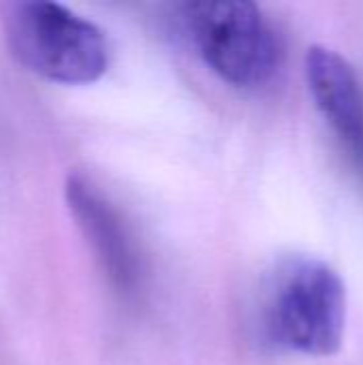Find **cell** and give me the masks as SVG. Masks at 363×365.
Listing matches in <instances>:
<instances>
[{"instance_id":"obj_5","label":"cell","mask_w":363,"mask_h":365,"mask_svg":"<svg viewBox=\"0 0 363 365\" xmlns=\"http://www.w3.org/2000/svg\"><path fill=\"white\" fill-rule=\"evenodd\" d=\"M312 98L363 171V92L353 66L334 49L315 45L306 53Z\"/></svg>"},{"instance_id":"obj_3","label":"cell","mask_w":363,"mask_h":365,"mask_svg":"<svg viewBox=\"0 0 363 365\" xmlns=\"http://www.w3.org/2000/svg\"><path fill=\"white\" fill-rule=\"evenodd\" d=\"M184 24L205 64L237 88L263 86L282 62L280 36L252 2H190Z\"/></svg>"},{"instance_id":"obj_2","label":"cell","mask_w":363,"mask_h":365,"mask_svg":"<svg viewBox=\"0 0 363 365\" xmlns=\"http://www.w3.org/2000/svg\"><path fill=\"white\" fill-rule=\"evenodd\" d=\"M344 321V282L327 263L300 257L278 267L265 302L272 342L304 355H334L342 344Z\"/></svg>"},{"instance_id":"obj_4","label":"cell","mask_w":363,"mask_h":365,"mask_svg":"<svg viewBox=\"0 0 363 365\" xmlns=\"http://www.w3.org/2000/svg\"><path fill=\"white\" fill-rule=\"evenodd\" d=\"M64 192L68 210L111 287L124 297H135L143 282V259L124 216L109 197L81 173H73L66 180Z\"/></svg>"},{"instance_id":"obj_1","label":"cell","mask_w":363,"mask_h":365,"mask_svg":"<svg viewBox=\"0 0 363 365\" xmlns=\"http://www.w3.org/2000/svg\"><path fill=\"white\" fill-rule=\"evenodd\" d=\"M2 30L13 58L43 79L81 86L107 71L103 30L58 2H11L2 9Z\"/></svg>"}]
</instances>
